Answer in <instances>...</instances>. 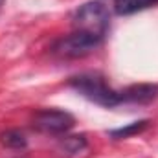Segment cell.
Listing matches in <instances>:
<instances>
[{"instance_id": "5", "label": "cell", "mask_w": 158, "mask_h": 158, "mask_svg": "<svg viewBox=\"0 0 158 158\" xmlns=\"http://www.w3.org/2000/svg\"><path fill=\"white\" fill-rule=\"evenodd\" d=\"M158 98V85H134L121 90L123 103H149Z\"/></svg>"}, {"instance_id": "7", "label": "cell", "mask_w": 158, "mask_h": 158, "mask_svg": "<svg viewBox=\"0 0 158 158\" xmlns=\"http://www.w3.org/2000/svg\"><path fill=\"white\" fill-rule=\"evenodd\" d=\"M158 0H114L112 6H114V11L118 15H132L136 11H142V9H147L151 6H156Z\"/></svg>"}, {"instance_id": "8", "label": "cell", "mask_w": 158, "mask_h": 158, "mask_svg": "<svg viewBox=\"0 0 158 158\" xmlns=\"http://www.w3.org/2000/svg\"><path fill=\"white\" fill-rule=\"evenodd\" d=\"M0 142H2L4 147H9V149H24L28 145V140H26L24 132L19 131V129H9V131L2 132Z\"/></svg>"}, {"instance_id": "6", "label": "cell", "mask_w": 158, "mask_h": 158, "mask_svg": "<svg viewBox=\"0 0 158 158\" xmlns=\"http://www.w3.org/2000/svg\"><path fill=\"white\" fill-rule=\"evenodd\" d=\"M59 149L66 156H79L88 149V140L85 134H70L59 140Z\"/></svg>"}, {"instance_id": "1", "label": "cell", "mask_w": 158, "mask_h": 158, "mask_svg": "<svg viewBox=\"0 0 158 158\" xmlns=\"http://www.w3.org/2000/svg\"><path fill=\"white\" fill-rule=\"evenodd\" d=\"M68 86L74 88L83 98H86L88 101H92L99 107H105V109H114V107L123 103L121 92L114 90L107 83V79L99 74L86 72V74L74 76L68 81Z\"/></svg>"}, {"instance_id": "9", "label": "cell", "mask_w": 158, "mask_h": 158, "mask_svg": "<svg viewBox=\"0 0 158 158\" xmlns=\"http://www.w3.org/2000/svg\"><path fill=\"white\" fill-rule=\"evenodd\" d=\"M149 127V119H140V121H132L129 123L127 127H121V129H114L110 131V136L121 140V138H129V136H134V134H140L142 131H145Z\"/></svg>"}, {"instance_id": "3", "label": "cell", "mask_w": 158, "mask_h": 158, "mask_svg": "<svg viewBox=\"0 0 158 158\" xmlns=\"http://www.w3.org/2000/svg\"><path fill=\"white\" fill-rule=\"evenodd\" d=\"M72 26L77 31H86V33H92V35L105 39L109 26H110L109 9L101 2H86L74 13Z\"/></svg>"}, {"instance_id": "2", "label": "cell", "mask_w": 158, "mask_h": 158, "mask_svg": "<svg viewBox=\"0 0 158 158\" xmlns=\"http://www.w3.org/2000/svg\"><path fill=\"white\" fill-rule=\"evenodd\" d=\"M101 42L103 37L74 30V33L64 35L52 44V53L59 59H83L94 53L101 46Z\"/></svg>"}, {"instance_id": "4", "label": "cell", "mask_w": 158, "mask_h": 158, "mask_svg": "<svg viewBox=\"0 0 158 158\" xmlns=\"http://www.w3.org/2000/svg\"><path fill=\"white\" fill-rule=\"evenodd\" d=\"M76 125V119L66 110L44 109L33 116V127L44 134H66Z\"/></svg>"}]
</instances>
